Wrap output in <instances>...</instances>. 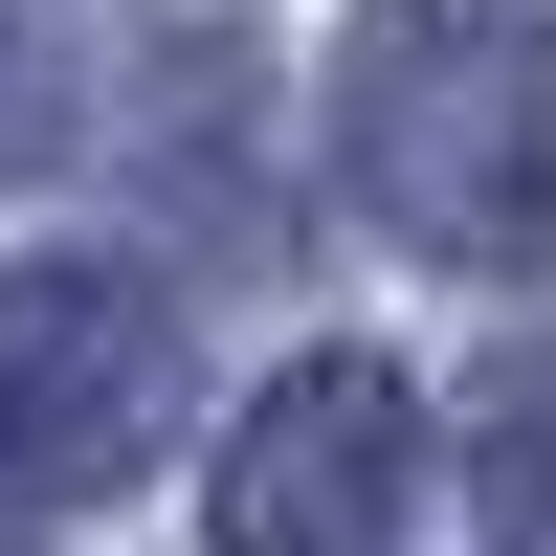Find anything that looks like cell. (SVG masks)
<instances>
[{
	"label": "cell",
	"instance_id": "5b68a950",
	"mask_svg": "<svg viewBox=\"0 0 556 556\" xmlns=\"http://www.w3.org/2000/svg\"><path fill=\"white\" fill-rule=\"evenodd\" d=\"M89 45H67V0H0V178H23V156H67V112H89Z\"/></svg>",
	"mask_w": 556,
	"mask_h": 556
},
{
	"label": "cell",
	"instance_id": "3957f363",
	"mask_svg": "<svg viewBox=\"0 0 556 556\" xmlns=\"http://www.w3.org/2000/svg\"><path fill=\"white\" fill-rule=\"evenodd\" d=\"M424 513V379L401 356H290V379L223 424V556H401Z\"/></svg>",
	"mask_w": 556,
	"mask_h": 556
},
{
	"label": "cell",
	"instance_id": "277c9868",
	"mask_svg": "<svg viewBox=\"0 0 556 556\" xmlns=\"http://www.w3.org/2000/svg\"><path fill=\"white\" fill-rule=\"evenodd\" d=\"M468 534L490 556H556V356H513V379L468 401Z\"/></svg>",
	"mask_w": 556,
	"mask_h": 556
},
{
	"label": "cell",
	"instance_id": "7a4b0ae2",
	"mask_svg": "<svg viewBox=\"0 0 556 556\" xmlns=\"http://www.w3.org/2000/svg\"><path fill=\"white\" fill-rule=\"evenodd\" d=\"M178 445V312L134 267H0V490H134Z\"/></svg>",
	"mask_w": 556,
	"mask_h": 556
},
{
	"label": "cell",
	"instance_id": "6da1fadb",
	"mask_svg": "<svg viewBox=\"0 0 556 556\" xmlns=\"http://www.w3.org/2000/svg\"><path fill=\"white\" fill-rule=\"evenodd\" d=\"M334 178L424 267H556V23L534 0H356L334 45Z\"/></svg>",
	"mask_w": 556,
	"mask_h": 556
}]
</instances>
